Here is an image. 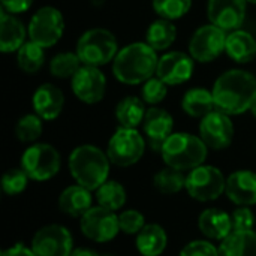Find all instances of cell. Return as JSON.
Here are the masks:
<instances>
[{"instance_id": "19", "label": "cell", "mask_w": 256, "mask_h": 256, "mask_svg": "<svg viewBox=\"0 0 256 256\" xmlns=\"http://www.w3.org/2000/svg\"><path fill=\"white\" fill-rule=\"evenodd\" d=\"M226 196L238 207L256 204V172L242 170L226 178Z\"/></svg>"}, {"instance_id": "16", "label": "cell", "mask_w": 256, "mask_h": 256, "mask_svg": "<svg viewBox=\"0 0 256 256\" xmlns=\"http://www.w3.org/2000/svg\"><path fill=\"white\" fill-rule=\"evenodd\" d=\"M195 63L190 54L170 51L159 58L156 75L168 86H178L189 81L194 75Z\"/></svg>"}, {"instance_id": "6", "label": "cell", "mask_w": 256, "mask_h": 256, "mask_svg": "<svg viewBox=\"0 0 256 256\" xmlns=\"http://www.w3.org/2000/svg\"><path fill=\"white\" fill-rule=\"evenodd\" d=\"M62 166L60 153L50 144H33L21 156V168L34 182L52 178Z\"/></svg>"}, {"instance_id": "28", "label": "cell", "mask_w": 256, "mask_h": 256, "mask_svg": "<svg viewBox=\"0 0 256 256\" xmlns=\"http://www.w3.org/2000/svg\"><path fill=\"white\" fill-rule=\"evenodd\" d=\"M177 38V27L172 21L159 18L153 21L147 32H146V42L154 51H165L168 50Z\"/></svg>"}, {"instance_id": "2", "label": "cell", "mask_w": 256, "mask_h": 256, "mask_svg": "<svg viewBox=\"0 0 256 256\" xmlns=\"http://www.w3.org/2000/svg\"><path fill=\"white\" fill-rule=\"evenodd\" d=\"M158 63V51L147 42H134L117 52L112 62V74L122 84H142L156 74Z\"/></svg>"}, {"instance_id": "33", "label": "cell", "mask_w": 256, "mask_h": 256, "mask_svg": "<svg viewBox=\"0 0 256 256\" xmlns=\"http://www.w3.org/2000/svg\"><path fill=\"white\" fill-rule=\"evenodd\" d=\"M152 6L160 18L174 21L189 12L192 0H153Z\"/></svg>"}, {"instance_id": "11", "label": "cell", "mask_w": 256, "mask_h": 256, "mask_svg": "<svg viewBox=\"0 0 256 256\" xmlns=\"http://www.w3.org/2000/svg\"><path fill=\"white\" fill-rule=\"evenodd\" d=\"M81 232L96 243H106L116 238L120 231L118 216L100 206L92 207L80 220Z\"/></svg>"}, {"instance_id": "1", "label": "cell", "mask_w": 256, "mask_h": 256, "mask_svg": "<svg viewBox=\"0 0 256 256\" xmlns=\"http://www.w3.org/2000/svg\"><path fill=\"white\" fill-rule=\"evenodd\" d=\"M214 106L226 116H238L250 110L256 99V76L243 69L224 72L212 88Z\"/></svg>"}, {"instance_id": "24", "label": "cell", "mask_w": 256, "mask_h": 256, "mask_svg": "<svg viewBox=\"0 0 256 256\" xmlns=\"http://www.w3.org/2000/svg\"><path fill=\"white\" fill-rule=\"evenodd\" d=\"M168 237L165 230L158 224L146 225L136 234V249L142 256H159L166 249Z\"/></svg>"}, {"instance_id": "40", "label": "cell", "mask_w": 256, "mask_h": 256, "mask_svg": "<svg viewBox=\"0 0 256 256\" xmlns=\"http://www.w3.org/2000/svg\"><path fill=\"white\" fill-rule=\"evenodd\" d=\"M34 0H2V6L6 12L15 15L30 9Z\"/></svg>"}, {"instance_id": "36", "label": "cell", "mask_w": 256, "mask_h": 256, "mask_svg": "<svg viewBox=\"0 0 256 256\" xmlns=\"http://www.w3.org/2000/svg\"><path fill=\"white\" fill-rule=\"evenodd\" d=\"M27 182H28V176L24 172V170H9L3 178H2V188L4 190L6 195H18L21 192H24V189L27 188Z\"/></svg>"}, {"instance_id": "10", "label": "cell", "mask_w": 256, "mask_h": 256, "mask_svg": "<svg viewBox=\"0 0 256 256\" xmlns=\"http://www.w3.org/2000/svg\"><path fill=\"white\" fill-rule=\"evenodd\" d=\"M226 48V32L214 24H206L195 30L189 40V54L200 63L216 60Z\"/></svg>"}, {"instance_id": "21", "label": "cell", "mask_w": 256, "mask_h": 256, "mask_svg": "<svg viewBox=\"0 0 256 256\" xmlns=\"http://www.w3.org/2000/svg\"><path fill=\"white\" fill-rule=\"evenodd\" d=\"M200 231L210 240L222 242L232 232L231 216L218 208H207L198 218Z\"/></svg>"}, {"instance_id": "7", "label": "cell", "mask_w": 256, "mask_h": 256, "mask_svg": "<svg viewBox=\"0 0 256 256\" xmlns=\"http://www.w3.org/2000/svg\"><path fill=\"white\" fill-rule=\"evenodd\" d=\"M184 189L196 201H214L225 194L226 178L219 168L212 165H200L186 176Z\"/></svg>"}, {"instance_id": "37", "label": "cell", "mask_w": 256, "mask_h": 256, "mask_svg": "<svg viewBox=\"0 0 256 256\" xmlns=\"http://www.w3.org/2000/svg\"><path fill=\"white\" fill-rule=\"evenodd\" d=\"M120 231H123L128 236L140 234L141 230L146 226V218L138 210H124L118 216Z\"/></svg>"}, {"instance_id": "39", "label": "cell", "mask_w": 256, "mask_h": 256, "mask_svg": "<svg viewBox=\"0 0 256 256\" xmlns=\"http://www.w3.org/2000/svg\"><path fill=\"white\" fill-rule=\"evenodd\" d=\"M180 256H219V248L213 246L210 242L195 240L183 248Z\"/></svg>"}, {"instance_id": "18", "label": "cell", "mask_w": 256, "mask_h": 256, "mask_svg": "<svg viewBox=\"0 0 256 256\" xmlns=\"http://www.w3.org/2000/svg\"><path fill=\"white\" fill-rule=\"evenodd\" d=\"M32 106L34 110V114H38L42 120L51 122L56 120L64 106V94L63 92L50 82L40 84L32 98Z\"/></svg>"}, {"instance_id": "14", "label": "cell", "mask_w": 256, "mask_h": 256, "mask_svg": "<svg viewBox=\"0 0 256 256\" xmlns=\"http://www.w3.org/2000/svg\"><path fill=\"white\" fill-rule=\"evenodd\" d=\"M200 136L208 148L224 150L234 140V124L230 116L214 110L200 122Z\"/></svg>"}, {"instance_id": "17", "label": "cell", "mask_w": 256, "mask_h": 256, "mask_svg": "<svg viewBox=\"0 0 256 256\" xmlns=\"http://www.w3.org/2000/svg\"><path fill=\"white\" fill-rule=\"evenodd\" d=\"M142 129H144V135H146L150 147L153 150L160 152L165 141L174 134L172 132L174 118L166 110L152 106L146 112V117L142 122Z\"/></svg>"}, {"instance_id": "22", "label": "cell", "mask_w": 256, "mask_h": 256, "mask_svg": "<svg viewBox=\"0 0 256 256\" xmlns=\"http://www.w3.org/2000/svg\"><path fill=\"white\" fill-rule=\"evenodd\" d=\"M92 190L75 184L66 188L58 196V207L72 218H82L92 208Z\"/></svg>"}, {"instance_id": "34", "label": "cell", "mask_w": 256, "mask_h": 256, "mask_svg": "<svg viewBox=\"0 0 256 256\" xmlns=\"http://www.w3.org/2000/svg\"><path fill=\"white\" fill-rule=\"evenodd\" d=\"M42 118L38 114H26L18 120L15 135L21 142H34L42 135Z\"/></svg>"}, {"instance_id": "29", "label": "cell", "mask_w": 256, "mask_h": 256, "mask_svg": "<svg viewBox=\"0 0 256 256\" xmlns=\"http://www.w3.org/2000/svg\"><path fill=\"white\" fill-rule=\"evenodd\" d=\"M16 63L20 69L26 74H36L45 63L44 46L38 45L33 40L26 42L16 51Z\"/></svg>"}, {"instance_id": "13", "label": "cell", "mask_w": 256, "mask_h": 256, "mask_svg": "<svg viewBox=\"0 0 256 256\" xmlns=\"http://www.w3.org/2000/svg\"><path fill=\"white\" fill-rule=\"evenodd\" d=\"M70 80L72 92L81 102L93 105L104 99L106 92V78L99 68L82 64Z\"/></svg>"}, {"instance_id": "20", "label": "cell", "mask_w": 256, "mask_h": 256, "mask_svg": "<svg viewBox=\"0 0 256 256\" xmlns=\"http://www.w3.org/2000/svg\"><path fill=\"white\" fill-rule=\"evenodd\" d=\"M27 34L22 22L3 9L0 14V51L4 54L18 51L26 44Z\"/></svg>"}, {"instance_id": "42", "label": "cell", "mask_w": 256, "mask_h": 256, "mask_svg": "<svg viewBox=\"0 0 256 256\" xmlns=\"http://www.w3.org/2000/svg\"><path fill=\"white\" fill-rule=\"evenodd\" d=\"M70 256H100L99 254H96L94 250L92 249H86V248H78V249H74L72 255Z\"/></svg>"}, {"instance_id": "25", "label": "cell", "mask_w": 256, "mask_h": 256, "mask_svg": "<svg viewBox=\"0 0 256 256\" xmlns=\"http://www.w3.org/2000/svg\"><path fill=\"white\" fill-rule=\"evenodd\" d=\"M219 256H256V232L232 231L220 242Z\"/></svg>"}, {"instance_id": "31", "label": "cell", "mask_w": 256, "mask_h": 256, "mask_svg": "<svg viewBox=\"0 0 256 256\" xmlns=\"http://www.w3.org/2000/svg\"><path fill=\"white\" fill-rule=\"evenodd\" d=\"M81 66H82V63H81L78 54L66 51V52H60L51 58L50 72L56 78L66 80V78H72L81 69Z\"/></svg>"}, {"instance_id": "45", "label": "cell", "mask_w": 256, "mask_h": 256, "mask_svg": "<svg viewBox=\"0 0 256 256\" xmlns=\"http://www.w3.org/2000/svg\"><path fill=\"white\" fill-rule=\"evenodd\" d=\"M248 3H252V4H256V0H248Z\"/></svg>"}, {"instance_id": "38", "label": "cell", "mask_w": 256, "mask_h": 256, "mask_svg": "<svg viewBox=\"0 0 256 256\" xmlns=\"http://www.w3.org/2000/svg\"><path fill=\"white\" fill-rule=\"evenodd\" d=\"M232 231H250L255 225V214L249 207H238L232 214Z\"/></svg>"}, {"instance_id": "12", "label": "cell", "mask_w": 256, "mask_h": 256, "mask_svg": "<svg viewBox=\"0 0 256 256\" xmlns=\"http://www.w3.org/2000/svg\"><path fill=\"white\" fill-rule=\"evenodd\" d=\"M32 250L36 256H70L74 240L64 226L46 225L33 236Z\"/></svg>"}, {"instance_id": "44", "label": "cell", "mask_w": 256, "mask_h": 256, "mask_svg": "<svg viewBox=\"0 0 256 256\" xmlns=\"http://www.w3.org/2000/svg\"><path fill=\"white\" fill-rule=\"evenodd\" d=\"M250 111H252V114L256 117V99H255V102L252 104V106H250Z\"/></svg>"}, {"instance_id": "23", "label": "cell", "mask_w": 256, "mask_h": 256, "mask_svg": "<svg viewBox=\"0 0 256 256\" xmlns=\"http://www.w3.org/2000/svg\"><path fill=\"white\" fill-rule=\"evenodd\" d=\"M225 52L236 63H249L256 57V39L246 30H234L226 36Z\"/></svg>"}, {"instance_id": "41", "label": "cell", "mask_w": 256, "mask_h": 256, "mask_svg": "<svg viewBox=\"0 0 256 256\" xmlns=\"http://www.w3.org/2000/svg\"><path fill=\"white\" fill-rule=\"evenodd\" d=\"M2 256H36L34 252L32 250V248H24L22 244H16V246H12L6 250L2 252Z\"/></svg>"}, {"instance_id": "35", "label": "cell", "mask_w": 256, "mask_h": 256, "mask_svg": "<svg viewBox=\"0 0 256 256\" xmlns=\"http://www.w3.org/2000/svg\"><path fill=\"white\" fill-rule=\"evenodd\" d=\"M166 93H168V84H166L165 81H162V80L156 75V76H152L150 80H147V81L142 84V88H141V99H142L146 104L156 106L158 104H160V102L166 98Z\"/></svg>"}, {"instance_id": "43", "label": "cell", "mask_w": 256, "mask_h": 256, "mask_svg": "<svg viewBox=\"0 0 256 256\" xmlns=\"http://www.w3.org/2000/svg\"><path fill=\"white\" fill-rule=\"evenodd\" d=\"M90 2H92V4H93V6L99 8V6H102L106 0H90Z\"/></svg>"}, {"instance_id": "5", "label": "cell", "mask_w": 256, "mask_h": 256, "mask_svg": "<svg viewBox=\"0 0 256 256\" xmlns=\"http://www.w3.org/2000/svg\"><path fill=\"white\" fill-rule=\"evenodd\" d=\"M118 51L116 36L106 28H90L84 32L80 36L75 50L82 64L94 68L114 62Z\"/></svg>"}, {"instance_id": "26", "label": "cell", "mask_w": 256, "mask_h": 256, "mask_svg": "<svg viewBox=\"0 0 256 256\" xmlns=\"http://www.w3.org/2000/svg\"><path fill=\"white\" fill-rule=\"evenodd\" d=\"M182 108L188 116L194 118H202L216 110L213 93L201 87L190 88L182 99Z\"/></svg>"}, {"instance_id": "4", "label": "cell", "mask_w": 256, "mask_h": 256, "mask_svg": "<svg viewBox=\"0 0 256 256\" xmlns=\"http://www.w3.org/2000/svg\"><path fill=\"white\" fill-rule=\"evenodd\" d=\"M208 147L201 136L177 132L172 134L162 146L160 154L166 166L178 171H192L194 168L204 165L207 159Z\"/></svg>"}, {"instance_id": "15", "label": "cell", "mask_w": 256, "mask_h": 256, "mask_svg": "<svg viewBox=\"0 0 256 256\" xmlns=\"http://www.w3.org/2000/svg\"><path fill=\"white\" fill-rule=\"evenodd\" d=\"M246 9L248 0H208L207 16L210 24L225 32H234L244 22Z\"/></svg>"}, {"instance_id": "30", "label": "cell", "mask_w": 256, "mask_h": 256, "mask_svg": "<svg viewBox=\"0 0 256 256\" xmlns=\"http://www.w3.org/2000/svg\"><path fill=\"white\" fill-rule=\"evenodd\" d=\"M96 198L100 207L108 210H120L126 202V190L118 182L106 180L98 190Z\"/></svg>"}, {"instance_id": "3", "label": "cell", "mask_w": 256, "mask_h": 256, "mask_svg": "<svg viewBox=\"0 0 256 256\" xmlns=\"http://www.w3.org/2000/svg\"><path fill=\"white\" fill-rule=\"evenodd\" d=\"M110 164L108 154L90 144L76 147L69 156V171L74 180L88 190H98L108 180Z\"/></svg>"}, {"instance_id": "8", "label": "cell", "mask_w": 256, "mask_h": 256, "mask_svg": "<svg viewBox=\"0 0 256 256\" xmlns=\"http://www.w3.org/2000/svg\"><path fill=\"white\" fill-rule=\"evenodd\" d=\"M28 38L44 48L54 46L63 36L64 18L54 6H44L38 9L28 22Z\"/></svg>"}, {"instance_id": "9", "label": "cell", "mask_w": 256, "mask_h": 256, "mask_svg": "<svg viewBox=\"0 0 256 256\" xmlns=\"http://www.w3.org/2000/svg\"><path fill=\"white\" fill-rule=\"evenodd\" d=\"M146 141L136 129L118 128L108 142L106 154L111 164L126 168L135 165L144 154Z\"/></svg>"}, {"instance_id": "32", "label": "cell", "mask_w": 256, "mask_h": 256, "mask_svg": "<svg viewBox=\"0 0 256 256\" xmlns=\"http://www.w3.org/2000/svg\"><path fill=\"white\" fill-rule=\"evenodd\" d=\"M153 183L159 192L165 195H172L186 188V177L183 176V171L166 166L154 176Z\"/></svg>"}, {"instance_id": "27", "label": "cell", "mask_w": 256, "mask_h": 256, "mask_svg": "<svg viewBox=\"0 0 256 256\" xmlns=\"http://www.w3.org/2000/svg\"><path fill=\"white\" fill-rule=\"evenodd\" d=\"M144 100L136 96H128L122 99L116 106V120L122 128L136 129L140 124H142L146 117V106Z\"/></svg>"}]
</instances>
